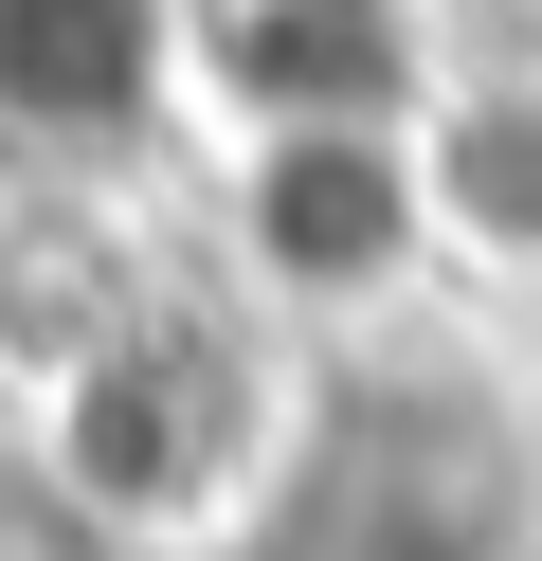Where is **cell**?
<instances>
[{
	"instance_id": "7a4b0ae2",
	"label": "cell",
	"mask_w": 542,
	"mask_h": 561,
	"mask_svg": "<svg viewBox=\"0 0 542 561\" xmlns=\"http://www.w3.org/2000/svg\"><path fill=\"white\" fill-rule=\"evenodd\" d=\"M217 236H235V290L272 327H361L434 272V182H416V110L361 127H235L217 163Z\"/></svg>"
},
{
	"instance_id": "8992f818",
	"label": "cell",
	"mask_w": 542,
	"mask_h": 561,
	"mask_svg": "<svg viewBox=\"0 0 542 561\" xmlns=\"http://www.w3.org/2000/svg\"><path fill=\"white\" fill-rule=\"evenodd\" d=\"M416 182H434V254L542 272V73H452V91H416Z\"/></svg>"
},
{
	"instance_id": "5b68a950",
	"label": "cell",
	"mask_w": 542,
	"mask_h": 561,
	"mask_svg": "<svg viewBox=\"0 0 542 561\" xmlns=\"http://www.w3.org/2000/svg\"><path fill=\"white\" fill-rule=\"evenodd\" d=\"M127 308H145V272H127V236H108V199H72V182L0 199V399H19V416L55 399Z\"/></svg>"
},
{
	"instance_id": "6da1fadb",
	"label": "cell",
	"mask_w": 542,
	"mask_h": 561,
	"mask_svg": "<svg viewBox=\"0 0 542 561\" xmlns=\"http://www.w3.org/2000/svg\"><path fill=\"white\" fill-rule=\"evenodd\" d=\"M19 453H36L127 561H217L235 525H272L289 471H308V399H289V363H272L253 327L145 290L127 327L19 416Z\"/></svg>"
},
{
	"instance_id": "52a82bcc",
	"label": "cell",
	"mask_w": 542,
	"mask_h": 561,
	"mask_svg": "<svg viewBox=\"0 0 542 561\" xmlns=\"http://www.w3.org/2000/svg\"><path fill=\"white\" fill-rule=\"evenodd\" d=\"M0 561H127V543H108V525H91V507H72V489H55V471H36V453H19V435H0Z\"/></svg>"
},
{
	"instance_id": "3957f363",
	"label": "cell",
	"mask_w": 542,
	"mask_h": 561,
	"mask_svg": "<svg viewBox=\"0 0 542 561\" xmlns=\"http://www.w3.org/2000/svg\"><path fill=\"white\" fill-rule=\"evenodd\" d=\"M199 110V19L181 0H0V146L91 182Z\"/></svg>"
},
{
	"instance_id": "277c9868",
	"label": "cell",
	"mask_w": 542,
	"mask_h": 561,
	"mask_svg": "<svg viewBox=\"0 0 542 561\" xmlns=\"http://www.w3.org/2000/svg\"><path fill=\"white\" fill-rule=\"evenodd\" d=\"M181 19H199V110L235 127H361L434 91L397 0H181Z\"/></svg>"
}]
</instances>
